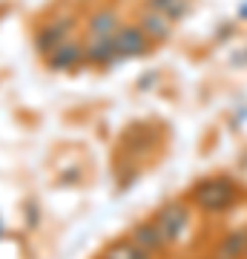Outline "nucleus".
I'll return each instance as SVG.
<instances>
[{"label": "nucleus", "instance_id": "nucleus-11", "mask_svg": "<svg viewBox=\"0 0 247 259\" xmlns=\"http://www.w3.org/2000/svg\"><path fill=\"white\" fill-rule=\"evenodd\" d=\"M101 259H153V256H146L144 250L138 248V245H132L129 239H118L104 250Z\"/></svg>", "mask_w": 247, "mask_h": 259}, {"label": "nucleus", "instance_id": "nucleus-5", "mask_svg": "<svg viewBox=\"0 0 247 259\" xmlns=\"http://www.w3.org/2000/svg\"><path fill=\"white\" fill-rule=\"evenodd\" d=\"M66 37H72V20H69V18L55 20V23H49V26L40 29L37 37H35V47H37V52L49 55V52H52L61 40H66Z\"/></svg>", "mask_w": 247, "mask_h": 259}, {"label": "nucleus", "instance_id": "nucleus-2", "mask_svg": "<svg viewBox=\"0 0 247 259\" xmlns=\"http://www.w3.org/2000/svg\"><path fill=\"white\" fill-rule=\"evenodd\" d=\"M153 225H156L158 236H161V242L167 248L175 245L187 233V228H190V207H187V202L175 199V202L161 204L156 210V216H153Z\"/></svg>", "mask_w": 247, "mask_h": 259}, {"label": "nucleus", "instance_id": "nucleus-8", "mask_svg": "<svg viewBox=\"0 0 247 259\" xmlns=\"http://www.w3.org/2000/svg\"><path fill=\"white\" fill-rule=\"evenodd\" d=\"M83 61L101 66V64H115V47H112V37H86L83 44Z\"/></svg>", "mask_w": 247, "mask_h": 259}, {"label": "nucleus", "instance_id": "nucleus-10", "mask_svg": "<svg viewBox=\"0 0 247 259\" xmlns=\"http://www.w3.org/2000/svg\"><path fill=\"white\" fill-rule=\"evenodd\" d=\"M247 250V233H230L216 248V259H244Z\"/></svg>", "mask_w": 247, "mask_h": 259}, {"label": "nucleus", "instance_id": "nucleus-1", "mask_svg": "<svg viewBox=\"0 0 247 259\" xmlns=\"http://www.w3.org/2000/svg\"><path fill=\"white\" fill-rule=\"evenodd\" d=\"M238 199L236 185L224 176H210L192 187V204L202 213H224Z\"/></svg>", "mask_w": 247, "mask_h": 259}, {"label": "nucleus", "instance_id": "nucleus-9", "mask_svg": "<svg viewBox=\"0 0 247 259\" xmlns=\"http://www.w3.org/2000/svg\"><path fill=\"white\" fill-rule=\"evenodd\" d=\"M118 26H121L118 15L112 9H101L95 12L89 18V23H86V37H112L118 32Z\"/></svg>", "mask_w": 247, "mask_h": 259}, {"label": "nucleus", "instance_id": "nucleus-13", "mask_svg": "<svg viewBox=\"0 0 247 259\" xmlns=\"http://www.w3.org/2000/svg\"><path fill=\"white\" fill-rule=\"evenodd\" d=\"M244 259H247V250H244Z\"/></svg>", "mask_w": 247, "mask_h": 259}, {"label": "nucleus", "instance_id": "nucleus-6", "mask_svg": "<svg viewBox=\"0 0 247 259\" xmlns=\"http://www.w3.org/2000/svg\"><path fill=\"white\" fill-rule=\"evenodd\" d=\"M129 242H132V245H138V248L144 250L146 256H156V253H161V250L167 248L164 242H161V236H158L153 219L138 222L135 228H132V233H129Z\"/></svg>", "mask_w": 247, "mask_h": 259}, {"label": "nucleus", "instance_id": "nucleus-12", "mask_svg": "<svg viewBox=\"0 0 247 259\" xmlns=\"http://www.w3.org/2000/svg\"><path fill=\"white\" fill-rule=\"evenodd\" d=\"M146 6L156 9V12H161V15H167L170 20H178V18H184V12H187V6H190V0H146Z\"/></svg>", "mask_w": 247, "mask_h": 259}, {"label": "nucleus", "instance_id": "nucleus-3", "mask_svg": "<svg viewBox=\"0 0 247 259\" xmlns=\"http://www.w3.org/2000/svg\"><path fill=\"white\" fill-rule=\"evenodd\" d=\"M112 47H115L118 61H127V58L144 55L150 49V37L141 32L138 23H127V26H118V32L112 35Z\"/></svg>", "mask_w": 247, "mask_h": 259}, {"label": "nucleus", "instance_id": "nucleus-7", "mask_svg": "<svg viewBox=\"0 0 247 259\" xmlns=\"http://www.w3.org/2000/svg\"><path fill=\"white\" fill-rule=\"evenodd\" d=\"M138 26H141V32H144L150 40H167L170 32H173V20L146 6V9L141 12V18H138Z\"/></svg>", "mask_w": 247, "mask_h": 259}, {"label": "nucleus", "instance_id": "nucleus-4", "mask_svg": "<svg viewBox=\"0 0 247 259\" xmlns=\"http://www.w3.org/2000/svg\"><path fill=\"white\" fill-rule=\"evenodd\" d=\"M81 61H83V44L75 40V37L61 40V44L46 55V64H49V69H55V72H69V69H75Z\"/></svg>", "mask_w": 247, "mask_h": 259}]
</instances>
